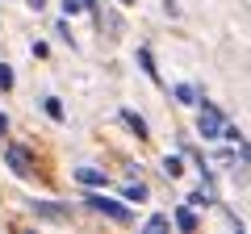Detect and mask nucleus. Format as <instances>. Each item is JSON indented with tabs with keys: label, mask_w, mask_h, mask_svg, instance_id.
<instances>
[{
	"label": "nucleus",
	"mask_w": 251,
	"mask_h": 234,
	"mask_svg": "<svg viewBox=\"0 0 251 234\" xmlns=\"http://www.w3.org/2000/svg\"><path fill=\"white\" fill-rule=\"evenodd\" d=\"M168 226H172V217H163V213H155L151 222H147V230H151V234H159V230H168Z\"/></svg>",
	"instance_id": "obj_14"
},
{
	"label": "nucleus",
	"mask_w": 251,
	"mask_h": 234,
	"mask_svg": "<svg viewBox=\"0 0 251 234\" xmlns=\"http://www.w3.org/2000/svg\"><path fill=\"white\" fill-rule=\"evenodd\" d=\"M84 201H88V209H97V213H105L109 222H122V226L130 222V209H126V205H117V201H109L105 192H88Z\"/></svg>",
	"instance_id": "obj_1"
},
{
	"label": "nucleus",
	"mask_w": 251,
	"mask_h": 234,
	"mask_svg": "<svg viewBox=\"0 0 251 234\" xmlns=\"http://www.w3.org/2000/svg\"><path fill=\"white\" fill-rule=\"evenodd\" d=\"M42 4H46V0H29V9H42Z\"/></svg>",
	"instance_id": "obj_17"
},
{
	"label": "nucleus",
	"mask_w": 251,
	"mask_h": 234,
	"mask_svg": "<svg viewBox=\"0 0 251 234\" xmlns=\"http://www.w3.org/2000/svg\"><path fill=\"white\" fill-rule=\"evenodd\" d=\"M4 163L13 167V176H29V171H34V155H29L25 146H17V142L4 146Z\"/></svg>",
	"instance_id": "obj_3"
},
{
	"label": "nucleus",
	"mask_w": 251,
	"mask_h": 234,
	"mask_svg": "<svg viewBox=\"0 0 251 234\" xmlns=\"http://www.w3.org/2000/svg\"><path fill=\"white\" fill-rule=\"evenodd\" d=\"M0 88H4V92L13 88V67L9 63H0Z\"/></svg>",
	"instance_id": "obj_16"
},
{
	"label": "nucleus",
	"mask_w": 251,
	"mask_h": 234,
	"mask_svg": "<svg viewBox=\"0 0 251 234\" xmlns=\"http://www.w3.org/2000/svg\"><path fill=\"white\" fill-rule=\"evenodd\" d=\"M172 222H176L180 230H188V234H193V230H197V213H193V205H180V209H176V217H172Z\"/></svg>",
	"instance_id": "obj_6"
},
{
	"label": "nucleus",
	"mask_w": 251,
	"mask_h": 234,
	"mask_svg": "<svg viewBox=\"0 0 251 234\" xmlns=\"http://www.w3.org/2000/svg\"><path fill=\"white\" fill-rule=\"evenodd\" d=\"M88 9V0H63V13H67V17H72V13H84Z\"/></svg>",
	"instance_id": "obj_15"
},
{
	"label": "nucleus",
	"mask_w": 251,
	"mask_h": 234,
	"mask_svg": "<svg viewBox=\"0 0 251 234\" xmlns=\"http://www.w3.org/2000/svg\"><path fill=\"white\" fill-rule=\"evenodd\" d=\"M122 192H126V201H147V184H143V180H138V184L130 180V184H126Z\"/></svg>",
	"instance_id": "obj_12"
},
{
	"label": "nucleus",
	"mask_w": 251,
	"mask_h": 234,
	"mask_svg": "<svg viewBox=\"0 0 251 234\" xmlns=\"http://www.w3.org/2000/svg\"><path fill=\"white\" fill-rule=\"evenodd\" d=\"M138 63H143V71L151 75L155 84H159V67H155V59H151V50H147V46H143V50H138Z\"/></svg>",
	"instance_id": "obj_11"
},
{
	"label": "nucleus",
	"mask_w": 251,
	"mask_h": 234,
	"mask_svg": "<svg viewBox=\"0 0 251 234\" xmlns=\"http://www.w3.org/2000/svg\"><path fill=\"white\" fill-rule=\"evenodd\" d=\"M75 180H80V184H88V188H105V171H100V167H75Z\"/></svg>",
	"instance_id": "obj_5"
},
{
	"label": "nucleus",
	"mask_w": 251,
	"mask_h": 234,
	"mask_svg": "<svg viewBox=\"0 0 251 234\" xmlns=\"http://www.w3.org/2000/svg\"><path fill=\"white\" fill-rule=\"evenodd\" d=\"M209 201H214V184L205 180V184H201L197 192H193V197H188V205H209Z\"/></svg>",
	"instance_id": "obj_10"
},
{
	"label": "nucleus",
	"mask_w": 251,
	"mask_h": 234,
	"mask_svg": "<svg viewBox=\"0 0 251 234\" xmlns=\"http://www.w3.org/2000/svg\"><path fill=\"white\" fill-rule=\"evenodd\" d=\"M222 130H226L222 113H218L214 105H201V113H197V134H205V138H222Z\"/></svg>",
	"instance_id": "obj_2"
},
{
	"label": "nucleus",
	"mask_w": 251,
	"mask_h": 234,
	"mask_svg": "<svg viewBox=\"0 0 251 234\" xmlns=\"http://www.w3.org/2000/svg\"><path fill=\"white\" fill-rule=\"evenodd\" d=\"M29 209H34L38 217H46V222H67V209L50 205V201H29Z\"/></svg>",
	"instance_id": "obj_4"
},
{
	"label": "nucleus",
	"mask_w": 251,
	"mask_h": 234,
	"mask_svg": "<svg viewBox=\"0 0 251 234\" xmlns=\"http://www.w3.org/2000/svg\"><path fill=\"white\" fill-rule=\"evenodd\" d=\"M122 121H126V126H130V130H134L138 138H151V134H147V121H143V117L134 113V109H122Z\"/></svg>",
	"instance_id": "obj_7"
},
{
	"label": "nucleus",
	"mask_w": 251,
	"mask_h": 234,
	"mask_svg": "<svg viewBox=\"0 0 251 234\" xmlns=\"http://www.w3.org/2000/svg\"><path fill=\"white\" fill-rule=\"evenodd\" d=\"M163 176H168V180H180V176H184V163H180L176 155H168V159H163Z\"/></svg>",
	"instance_id": "obj_9"
},
{
	"label": "nucleus",
	"mask_w": 251,
	"mask_h": 234,
	"mask_svg": "<svg viewBox=\"0 0 251 234\" xmlns=\"http://www.w3.org/2000/svg\"><path fill=\"white\" fill-rule=\"evenodd\" d=\"M176 100H180V105H197L201 92L193 88V84H176Z\"/></svg>",
	"instance_id": "obj_8"
},
{
	"label": "nucleus",
	"mask_w": 251,
	"mask_h": 234,
	"mask_svg": "<svg viewBox=\"0 0 251 234\" xmlns=\"http://www.w3.org/2000/svg\"><path fill=\"white\" fill-rule=\"evenodd\" d=\"M42 109L54 117V121H63V117H67V113H63V100H59V96H46V100H42Z\"/></svg>",
	"instance_id": "obj_13"
}]
</instances>
